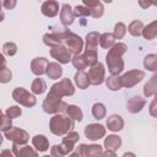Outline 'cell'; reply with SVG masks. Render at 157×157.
<instances>
[{
  "label": "cell",
  "instance_id": "74e56055",
  "mask_svg": "<svg viewBox=\"0 0 157 157\" xmlns=\"http://www.w3.org/2000/svg\"><path fill=\"white\" fill-rule=\"evenodd\" d=\"M71 63H72V65L78 70V71H83V69H86L87 66H86V64H85V60H83V58H82V55H74L72 58H71Z\"/></svg>",
  "mask_w": 157,
  "mask_h": 157
},
{
  "label": "cell",
  "instance_id": "30bf717a",
  "mask_svg": "<svg viewBox=\"0 0 157 157\" xmlns=\"http://www.w3.org/2000/svg\"><path fill=\"white\" fill-rule=\"evenodd\" d=\"M85 135L88 140H99L105 135V128L101 124H88L85 128Z\"/></svg>",
  "mask_w": 157,
  "mask_h": 157
},
{
  "label": "cell",
  "instance_id": "44dd1931",
  "mask_svg": "<svg viewBox=\"0 0 157 157\" xmlns=\"http://www.w3.org/2000/svg\"><path fill=\"white\" fill-rule=\"evenodd\" d=\"M98 42H99V33L98 32H90L86 36V49L85 50L97 52Z\"/></svg>",
  "mask_w": 157,
  "mask_h": 157
},
{
  "label": "cell",
  "instance_id": "b9f144b4",
  "mask_svg": "<svg viewBox=\"0 0 157 157\" xmlns=\"http://www.w3.org/2000/svg\"><path fill=\"white\" fill-rule=\"evenodd\" d=\"M21 108L17 107V105H12V107H9L5 112V115L9 117L10 119H13V118H18L21 115Z\"/></svg>",
  "mask_w": 157,
  "mask_h": 157
},
{
  "label": "cell",
  "instance_id": "603a6c76",
  "mask_svg": "<svg viewBox=\"0 0 157 157\" xmlns=\"http://www.w3.org/2000/svg\"><path fill=\"white\" fill-rule=\"evenodd\" d=\"M74 80H75V83L78 88L81 90H85L87 88L91 83H90V78H88V75L85 72V71H77L74 76Z\"/></svg>",
  "mask_w": 157,
  "mask_h": 157
},
{
  "label": "cell",
  "instance_id": "4316f807",
  "mask_svg": "<svg viewBox=\"0 0 157 157\" xmlns=\"http://www.w3.org/2000/svg\"><path fill=\"white\" fill-rule=\"evenodd\" d=\"M43 43L50 48H55V47H59V45H63V40L54 36L53 33H45L43 36Z\"/></svg>",
  "mask_w": 157,
  "mask_h": 157
},
{
  "label": "cell",
  "instance_id": "8d00e7d4",
  "mask_svg": "<svg viewBox=\"0 0 157 157\" xmlns=\"http://www.w3.org/2000/svg\"><path fill=\"white\" fill-rule=\"evenodd\" d=\"M126 33V26L123 23V22H118L114 27V31H113V37L114 39H121Z\"/></svg>",
  "mask_w": 157,
  "mask_h": 157
},
{
  "label": "cell",
  "instance_id": "f35d334b",
  "mask_svg": "<svg viewBox=\"0 0 157 157\" xmlns=\"http://www.w3.org/2000/svg\"><path fill=\"white\" fill-rule=\"evenodd\" d=\"M2 52L9 56H13L17 53V45L13 42H7L2 45Z\"/></svg>",
  "mask_w": 157,
  "mask_h": 157
},
{
  "label": "cell",
  "instance_id": "e575fe53",
  "mask_svg": "<svg viewBox=\"0 0 157 157\" xmlns=\"http://www.w3.org/2000/svg\"><path fill=\"white\" fill-rule=\"evenodd\" d=\"M82 58L85 60L86 66H92L96 63H98L97 60V52H90V50H85V53L82 54Z\"/></svg>",
  "mask_w": 157,
  "mask_h": 157
},
{
  "label": "cell",
  "instance_id": "4dcf8cb0",
  "mask_svg": "<svg viewBox=\"0 0 157 157\" xmlns=\"http://www.w3.org/2000/svg\"><path fill=\"white\" fill-rule=\"evenodd\" d=\"M47 90V83L43 78H36L31 85V91L36 94H42Z\"/></svg>",
  "mask_w": 157,
  "mask_h": 157
},
{
  "label": "cell",
  "instance_id": "1f68e13d",
  "mask_svg": "<svg viewBox=\"0 0 157 157\" xmlns=\"http://www.w3.org/2000/svg\"><path fill=\"white\" fill-rule=\"evenodd\" d=\"M142 29H144V25H142L141 21H137V20L132 21V22L129 25V27H128L129 33H130L131 36H134V37H139V36H141Z\"/></svg>",
  "mask_w": 157,
  "mask_h": 157
},
{
  "label": "cell",
  "instance_id": "f546056e",
  "mask_svg": "<svg viewBox=\"0 0 157 157\" xmlns=\"http://www.w3.org/2000/svg\"><path fill=\"white\" fill-rule=\"evenodd\" d=\"M114 42H115V39H114V37H113L112 33L105 32V33L99 34V44H101L102 48H104V49H109V48L114 44Z\"/></svg>",
  "mask_w": 157,
  "mask_h": 157
},
{
  "label": "cell",
  "instance_id": "f6af8a7d",
  "mask_svg": "<svg viewBox=\"0 0 157 157\" xmlns=\"http://www.w3.org/2000/svg\"><path fill=\"white\" fill-rule=\"evenodd\" d=\"M0 157H15V156H13L12 151H10V150H4V151H1Z\"/></svg>",
  "mask_w": 157,
  "mask_h": 157
},
{
  "label": "cell",
  "instance_id": "7bdbcfd3",
  "mask_svg": "<svg viewBox=\"0 0 157 157\" xmlns=\"http://www.w3.org/2000/svg\"><path fill=\"white\" fill-rule=\"evenodd\" d=\"M65 153L63 152V150L60 148L59 145H54L50 148V157H64Z\"/></svg>",
  "mask_w": 157,
  "mask_h": 157
},
{
  "label": "cell",
  "instance_id": "d4e9b609",
  "mask_svg": "<svg viewBox=\"0 0 157 157\" xmlns=\"http://www.w3.org/2000/svg\"><path fill=\"white\" fill-rule=\"evenodd\" d=\"M121 145V139L117 135H109L104 140V147L110 151H117Z\"/></svg>",
  "mask_w": 157,
  "mask_h": 157
},
{
  "label": "cell",
  "instance_id": "277c9868",
  "mask_svg": "<svg viewBox=\"0 0 157 157\" xmlns=\"http://www.w3.org/2000/svg\"><path fill=\"white\" fill-rule=\"evenodd\" d=\"M67 103H65L64 101L59 99V98H55L50 94H47L44 102H43V109L45 113H49V114H60V113H64L66 112V108H67Z\"/></svg>",
  "mask_w": 157,
  "mask_h": 157
},
{
  "label": "cell",
  "instance_id": "8992f818",
  "mask_svg": "<svg viewBox=\"0 0 157 157\" xmlns=\"http://www.w3.org/2000/svg\"><path fill=\"white\" fill-rule=\"evenodd\" d=\"M12 98L17 103H20V104H22L25 107H28V108L36 105V97L32 93H29L28 91H26L25 88H22V87H16L13 90Z\"/></svg>",
  "mask_w": 157,
  "mask_h": 157
},
{
  "label": "cell",
  "instance_id": "3957f363",
  "mask_svg": "<svg viewBox=\"0 0 157 157\" xmlns=\"http://www.w3.org/2000/svg\"><path fill=\"white\" fill-rule=\"evenodd\" d=\"M74 93H75V88H74L72 82L69 78H63V80H60L59 82L54 83L50 87V91H49L48 94H50V96H53L55 98L61 99V97H64V96H72Z\"/></svg>",
  "mask_w": 157,
  "mask_h": 157
},
{
  "label": "cell",
  "instance_id": "f1b7e54d",
  "mask_svg": "<svg viewBox=\"0 0 157 157\" xmlns=\"http://www.w3.org/2000/svg\"><path fill=\"white\" fill-rule=\"evenodd\" d=\"M105 85L109 90L112 91H118L121 88V82H120V76L119 75H110L108 78H105Z\"/></svg>",
  "mask_w": 157,
  "mask_h": 157
},
{
  "label": "cell",
  "instance_id": "7c38bea8",
  "mask_svg": "<svg viewBox=\"0 0 157 157\" xmlns=\"http://www.w3.org/2000/svg\"><path fill=\"white\" fill-rule=\"evenodd\" d=\"M78 139H80L78 132H76V131H70V132L66 134V136L63 139V141H61V144H60L59 146H60V148L63 150V152H64L65 155H67L69 152H71V151L74 150V145L78 141Z\"/></svg>",
  "mask_w": 157,
  "mask_h": 157
},
{
  "label": "cell",
  "instance_id": "d590c367",
  "mask_svg": "<svg viewBox=\"0 0 157 157\" xmlns=\"http://www.w3.org/2000/svg\"><path fill=\"white\" fill-rule=\"evenodd\" d=\"M92 115L97 120L103 119L105 117V107L102 103H94L92 107Z\"/></svg>",
  "mask_w": 157,
  "mask_h": 157
},
{
  "label": "cell",
  "instance_id": "c3c4849f",
  "mask_svg": "<svg viewBox=\"0 0 157 157\" xmlns=\"http://www.w3.org/2000/svg\"><path fill=\"white\" fill-rule=\"evenodd\" d=\"M123 157H136L132 152H125L124 155H123Z\"/></svg>",
  "mask_w": 157,
  "mask_h": 157
},
{
  "label": "cell",
  "instance_id": "5b68a950",
  "mask_svg": "<svg viewBox=\"0 0 157 157\" xmlns=\"http://www.w3.org/2000/svg\"><path fill=\"white\" fill-rule=\"evenodd\" d=\"M64 44L69 49V52L71 54L78 55L81 53L82 48H83V39L80 36H77V34L67 31V33L64 37Z\"/></svg>",
  "mask_w": 157,
  "mask_h": 157
},
{
  "label": "cell",
  "instance_id": "7a4b0ae2",
  "mask_svg": "<svg viewBox=\"0 0 157 157\" xmlns=\"http://www.w3.org/2000/svg\"><path fill=\"white\" fill-rule=\"evenodd\" d=\"M49 128H50V131L54 135L63 136V135H66L67 132H70L72 130L74 120L70 117H67V115L55 114L53 118H50Z\"/></svg>",
  "mask_w": 157,
  "mask_h": 157
},
{
  "label": "cell",
  "instance_id": "60d3db41",
  "mask_svg": "<svg viewBox=\"0 0 157 157\" xmlns=\"http://www.w3.org/2000/svg\"><path fill=\"white\" fill-rule=\"evenodd\" d=\"M12 78V72L9 67H4L0 70V83H7Z\"/></svg>",
  "mask_w": 157,
  "mask_h": 157
},
{
  "label": "cell",
  "instance_id": "4fadbf2b",
  "mask_svg": "<svg viewBox=\"0 0 157 157\" xmlns=\"http://www.w3.org/2000/svg\"><path fill=\"white\" fill-rule=\"evenodd\" d=\"M12 153L15 157H38L37 151L28 145H12Z\"/></svg>",
  "mask_w": 157,
  "mask_h": 157
},
{
  "label": "cell",
  "instance_id": "bcb514c9",
  "mask_svg": "<svg viewBox=\"0 0 157 157\" xmlns=\"http://www.w3.org/2000/svg\"><path fill=\"white\" fill-rule=\"evenodd\" d=\"M103 157H117V155H115V152H114V151L107 150L105 152H103Z\"/></svg>",
  "mask_w": 157,
  "mask_h": 157
},
{
  "label": "cell",
  "instance_id": "f5cc1de1",
  "mask_svg": "<svg viewBox=\"0 0 157 157\" xmlns=\"http://www.w3.org/2000/svg\"><path fill=\"white\" fill-rule=\"evenodd\" d=\"M1 144H2V136L0 135V145H1Z\"/></svg>",
  "mask_w": 157,
  "mask_h": 157
},
{
  "label": "cell",
  "instance_id": "db71d44e",
  "mask_svg": "<svg viewBox=\"0 0 157 157\" xmlns=\"http://www.w3.org/2000/svg\"><path fill=\"white\" fill-rule=\"evenodd\" d=\"M1 7H2V2L0 1V11H1Z\"/></svg>",
  "mask_w": 157,
  "mask_h": 157
},
{
  "label": "cell",
  "instance_id": "9c48e42d",
  "mask_svg": "<svg viewBox=\"0 0 157 157\" xmlns=\"http://www.w3.org/2000/svg\"><path fill=\"white\" fill-rule=\"evenodd\" d=\"M88 78H90V83L91 85H101L105 78V70H104V66L102 63H96L94 65L91 66L90 71H88Z\"/></svg>",
  "mask_w": 157,
  "mask_h": 157
},
{
  "label": "cell",
  "instance_id": "ee69618b",
  "mask_svg": "<svg viewBox=\"0 0 157 157\" xmlns=\"http://www.w3.org/2000/svg\"><path fill=\"white\" fill-rule=\"evenodd\" d=\"M2 6L6 7L7 10H11L16 6V1L15 0H5V1H2Z\"/></svg>",
  "mask_w": 157,
  "mask_h": 157
},
{
  "label": "cell",
  "instance_id": "ab89813d",
  "mask_svg": "<svg viewBox=\"0 0 157 157\" xmlns=\"http://www.w3.org/2000/svg\"><path fill=\"white\" fill-rule=\"evenodd\" d=\"M72 12H74V16L76 17H87V16H90V10H88V7H86V6H83V5H77L74 10H72Z\"/></svg>",
  "mask_w": 157,
  "mask_h": 157
},
{
  "label": "cell",
  "instance_id": "5bb4252c",
  "mask_svg": "<svg viewBox=\"0 0 157 157\" xmlns=\"http://www.w3.org/2000/svg\"><path fill=\"white\" fill-rule=\"evenodd\" d=\"M82 4H83V6L88 7V10H90V16H92V17H94V18H98V17H101V16L103 15L104 9H103V5H102L101 1L83 0Z\"/></svg>",
  "mask_w": 157,
  "mask_h": 157
},
{
  "label": "cell",
  "instance_id": "816d5d0a",
  "mask_svg": "<svg viewBox=\"0 0 157 157\" xmlns=\"http://www.w3.org/2000/svg\"><path fill=\"white\" fill-rule=\"evenodd\" d=\"M69 157H80V156H78V153H77V152H72Z\"/></svg>",
  "mask_w": 157,
  "mask_h": 157
},
{
  "label": "cell",
  "instance_id": "9a60e30c",
  "mask_svg": "<svg viewBox=\"0 0 157 157\" xmlns=\"http://www.w3.org/2000/svg\"><path fill=\"white\" fill-rule=\"evenodd\" d=\"M74 20H75V16H74L71 6L69 4H63L61 10H60V22L64 25V27H66V26L72 25Z\"/></svg>",
  "mask_w": 157,
  "mask_h": 157
},
{
  "label": "cell",
  "instance_id": "ba28073f",
  "mask_svg": "<svg viewBox=\"0 0 157 157\" xmlns=\"http://www.w3.org/2000/svg\"><path fill=\"white\" fill-rule=\"evenodd\" d=\"M4 134H5V137L7 140H10L17 145H26L29 140L28 132L23 129H20V128H11L10 130L5 131Z\"/></svg>",
  "mask_w": 157,
  "mask_h": 157
},
{
  "label": "cell",
  "instance_id": "e0dca14e",
  "mask_svg": "<svg viewBox=\"0 0 157 157\" xmlns=\"http://www.w3.org/2000/svg\"><path fill=\"white\" fill-rule=\"evenodd\" d=\"M48 64H49V61L45 58H36L31 63V70L34 75L40 76V75L45 74V69H47Z\"/></svg>",
  "mask_w": 157,
  "mask_h": 157
},
{
  "label": "cell",
  "instance_id": "836d02e7",
  "mask_svg": "<svg viewBox=\"0 0 157 157\" xmlns=\"http://www.w3.org/2000/svg\"><path fill=\"white\" fill-rule=\"evenodd\" d=\"M156 80H157V76H152L151 80L145 85V87H144V94H145L146 97H151V96L155 94L156 88H157V86H156Z\"/></svg>",
  "mask_w": 157,
  "mask_h": 157
},
{
  "label": "cell",
  "instance_id": "d6986e66",
  "mask_svg": "<svg viewBox=\"0 0 157 157\" xmlns=\"http://www.w3.org/2000/svg\"><path fill=\"white\" fill-rule=\"evenodd\" d=\"M146 104V101L141 97H132L129 99L128 104H126V109L130 112V113H137L140 112L144 105Z\"/></svg>",
  "mask_w": 157,
  "mask_h": 157
},
{
  "label": "cell",
  "instance_id": "8fae6325",
  "mask_svg": "<svg viewBox=\"0 0 157 157\" xmlns=\"http://www.w3.org/2000/svg\"><path fill=\"white\" fill-rule=\"evenodd\" d=\"M50 55L55 60H58L60 64H67L69 61H71V53L69 52V49L65 45H59V47L52 48Z\"/></svg>",
  "mask_w": 157,
  "mask_h": 157
},
{
  "label": "cell",
  "instance_id": "484cf974",
  "mask_svg": "<svg viewBox=\"0 0 157 157\" xmlns=\"http://www.w3.org/2000/svg\"><path fill=\"white\" fill-rule=\"evenodd\" d=\"M66 114H67V117H70L72 120H76V121H81L83 118V113H82L81 108H78L77 105H74V104L67 105Z\"/></svg>",
  "mask_w": 157,
  "mask_h": 157
},
{
  "label": "cell",
  "instance_id": "d6a6232c",
  "mask_svg": "<svg viewBox=\"0 0 157 157\" xmlns=\"http://www.w3.org/2000/svg\"><path fill=\"white\" fill-rule=\"evenodd\" d=\"M144 65L147 70L150 71H156L157 70V55L156 54H148L144 59Z\"/></svg>",
  "mask_w": 157,
  "mask_h": 157
},
{
  "label": "cell",
  "instance_id": "681fc988",
  "mask_svg": "<svg viewBox=\"0 0 157 157\" xmlns=\"http://www.w3.org/2000/svg\"><path fill=\"white\" fill-rule=\"evenodd\" d=\"M91 157H103V152H97V153L92 155Z\"/></svg>",
  "mask_w": 157,
  "mask_h": 157
},
{
  "label": "cell",
  "instance_id": "f907efd6",
  "mask_svg": "<svg viewBox=\"0 0 157 157\" xmlns=\"http://www.w3.org/2000/svg\"><path fill=\"white\" fill-rule=\"evenodd\" d=\"M4 18H5V13H4L2 11H0V22L4 21Z\"/></svg>",
  "mask_w": 157,
  "mask_h": 157
},
{
  "label": "cell",
  "instance_id": "ac0fdd59",
  "mask_svg": "<svg viewBox=\"0 0 157 157\" xmlns=\"http://www.w3.org/2000/svg\"><path fill=\"white\" fill-rule=\"evenodd\" d=\"M40 11L44 16L47 17H54L58 15L59 12V4L56 1H53V0H48V1H44L42 4V7H40Z\"/></svg>",
  "mask_w": 157,
  "mask_h": 157
},
{
  "label": "cell",
  "instance_id": "52a82bcc",
  "mask_svg": "<svg viewBox=\"0 0 157 157\" xmlns=\"http://www.w3.org/2000/svg\"><path fill=\"white\" fill-rule=\"evenodd\" d=\"M144 77H145V72L142 70H130V71L125 72L123 76H120L121 87H128V88L134 87Z\"/></svg>",
  "mask_w": 157,
  "mask_h": 157
},
{
  "label": "cell",
  "instance_id": "2e32d148",
  "mask_svg": "<svg viewBox=\"0 0 157 157\" xmlns=\"http://www.w3.org/2000/svg\"><path fill=\"white\" fill-rule=\"evenodd\" d=\"M76 152L78 153L80 157H91L92 155L97 153V152H103L102 146L99 145H80L76 150Z\"/></svg>",
  "mask_w": 157,
  "mask_h": 157
},
{
  "label": "cell",
  "instance_id": "ffe728a7",
  "mask_svg": "<svg viewBox=\"0 0 157 157\" xmlns=\"http://www.w3.org/2000/svg\"><path fill=\"white\" fill-rule=\"evenodd\" d=\"M107 126L112 131H119L124 126V120H123V118L120 115L113 114V115L108 117V119H107Z\"/></svg>",
  "mask_w": 157,
  "mask_h": 157
},
{
  "label": "cell",
  "instance_id": "11a10c76",
  "mask_svg": "<svg viewBox=\"0 0 157 157\" xmlns=\"http://www.w3.org/2000/svg\"><path fill=\"white\" fill-rule=\"evenodd\" d=\"M43 157H50V156H43Z\"/></svg>",
  "mask_w": 157,
  "mask_h": 157
},
{
  "label": "cell",
  "instance_id": "cb8c5ba5",
  "mask_svg": "<svg viewBox=\"0 0 157 157\" xmlns=\"http://www.w3.org/2000/svg\"><path fill=\"white\" fill-rule=\"evenodd\" d=\"M32 144L33 146L39 151V152H44L49 148V141L45 136L43 135H36L33 139H32Z\"/></svg>",
  "mask_w": 157,
  "mask_h": 157
},
{
  "label": "cell",
  "instance_id": "7dc6e473",
  "mask_svg": "<svg viewBox=\"0 0 157 157\" xmlns=\"http://www.w3.org/2000/svg\"><path fill=\"white\" fill-rule=\"evenodd\" d=\"M4 67H6V60H5L4 55L0 53V70L4 69Z\"/></svg>",
  "mask_w": 157,
  "mask_h": 157
},
{
  "label": "cell",
  "instance_id": "6da1fadb",
  "mask_svg": "<svg viewBox=\"0 0 157 157\" xmlns=\"http://www.w3.org/2000/svg\"><path fill=\"white\" fill-rule=\"evenodd\" d=\"M126 44L125 43H114L105 56L108 70L112 75H119L124 69V61L121 59V55L126 53Z\"/></svg>",
  "mask_w": 157,
  "mask_h": 157
},
{
  "label": "cell",
  "instance_id": "7402d4cb",
  "mask_svg": "<svg viewBox=\"0 0 157 157\" xmlns=\"http://www.w3.org/2000/svg\"><path fill=\"white\" fill-rule=\"evenodd\" d=\"M45 74L48 75L49 78L56 80L63 75V69L58 63H49L45 69Z\"/></svg>",
  "mask_w": 157,
  "mask_h": 157
},
{
  "label": "cell",
  "instance_id": "83f0119b",
  "mask_svg": "<svg viewBox=\"0 0 157 157\" xmlns=\"http://www.w3.org/2000/svg\"><path fill=\"white\" fill-rule=\"evenodd\" d=\"M147 40H152L156 38L157 36V22H152L150 23L148 26H146L144 29H142V33H141Z\"/></svg>",
  "mask_w": 157,
  "mask_h": 157
}]
</instances>
